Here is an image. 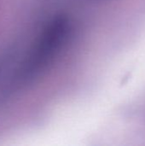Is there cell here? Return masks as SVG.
<instances>
[{"label":"cell","mask_w":145,"mask_h":146,"mask_svg":"<svg viewBox=\"0 0 145 146\" xmlns=\"http://www.w3.org/2000/svg\"><path fill=\"white\" fill-rule=\"evenodd\" d=\"M69 30V21L64 15H58L50 21L18 68L11 86L22 88L43 74L63 49Z\"/></svg>","instance_id":"1"}]
</instances>
